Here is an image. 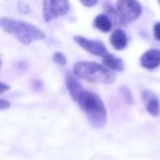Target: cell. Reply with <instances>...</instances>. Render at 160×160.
<instances>
[{"label": "cell", "instance_id": "1", "mask_svg": "<svg viewBox=\"0 0 160 160\" xmlns=\"http://www.w3.org/2000/svg\"><path fill=\"white\" fill-rule=\"evenodd\" d=\"M0 28L24 45H30L35 41L45 38V33L35 25L8 17L0 18Z\"/></svg>", "mask_w": 160, "mask_h": 160}, {"label": "cell", "instance_id": "2", "mask_svg": "<svg viewBox=\"0 0 160 160\" xmlns=\"http://www.w3.org/2000/svg\"><path fill=\"white\" fill-rule=\"evenodd\" d=\"M77 102L83 110L89 123L96 128H101L107 122V109L98 94L91 91L83 90L80 93Z\"/></svg>", "mask_w": 160, "mask_h": 160}, {"label": "cell", "instance_id": "3", "mask_svg": "<svg viewBox=\"0 0 160 160\" xmlns=\"http://www.w3.org/2000/svg\"><path fill=\"white\" fill-rule=\"evenodd\" d=\"M73 75L77 78L94 83H113L115 73L109 68L93 62H78L73 65Z\"/></svg>", "mask_w": 160, "mask_h": 160}, {"label": "cell", "instance_id": "4", "mask_svg": "<svg viewBox=\"0 0 160 160\" xmlns=\"http://www.w3.org/2000/svg\"><path fill=\"white\" fill-rule=\"evenodd\" d=\"M115 9L124 23L137 20L142 12V5L137 0H118Z\"/></svg>", "mask_w": 160, "mask_h": 160}, {"label": "cell", "instance_id": "5", "mask_svg": "<svg viewBox=\"0 0 160 160\" xmlns=\"http://www.w3.org/2000/svg\"><path fill=\"white\" fill-rule=\"evenodd\" d=\"M68 10V0H43V18L46 22L65 16Z\"/></svg>", "mask_w": 160, "mask_h": 160}, {"label": "cell", "instance_id": "6", "mask_svg": "<svg viewBox=\"0 0 160 160\" xmlns=\"http://www.w3.org/2000/svg\"><path fill=\"white\" fill-rule=\"evenodd\" d=\"M75 42L79 45L80 47H82L83 49H86L87 52H89L90 54L96 56H101L102 57L104 54H107V47L104 46L102 42L96 40H89L87 38L83 36H75L73 38Z\"/></svg>", "mask_w": 160, "mask_h": 160}, {"label": "cell", "instance_id": "7", "mask_svg": "<svg viewBox=\"0 0 160 160\" xmlns=\"http://www.w3.org/2000/svg\"><path fill=\"white\" fill-rule=\"evenodd\" d=\"M140 64L146 69H155L160 65V51L149 49L140 57Z\"/></svg>", "mask_w": 160, "mask_h": 160}, {"label": "cell", "instance_id": "8", "mask_svg": "<svg viewBox=\"0 0 160 160\" xmlns=\"http://www.w3.org/2000/svg\"><path fill=\"white\" fill-rule=\"evenodd\" d=\"M66 86H67V89H68L69 93H70L71 98H72V100L77 102L80 93L85 89H83V87L81 86V83L78 81V79L76 78L75 75H72V73H70V72L67 73Z\"/></svg>", "mask_w": 160, "mask_h": 160}, {"label": "cell", "instance_id": "9", "mask_svg": "<svg viewBox=\"0 0 160 160\" xmlns=\"http://www.w3.org/2000/svg\"><path fill=\"white\" fill-rule=\"evenodd\" d=\"M110 43L118 51H122L127 45V36L126 33L122 29H116L112 32L110 36Z\"/></svg>", "mask_w": 160, "mask_h": 160}, {"label": "cell", "instance_id": "10", "mask_svg": "<svg viewBox=\"0 0 160 160\" xmlns=\"http://www.w3.org/2000/svg\"><path fill=\"white\" fill-rule=\"evenodd\" d=\"M102 62L105 65V67L111 70L115 71H122L124 69V62L121 58L114 56L113 54H104L102 56Z\"/></svg>", "mask_w": 160, "mask_h": 160}, {"label": "cell", "instance_id": "11", "mask_svg": "<svg viewBox=\"0 0 160 160\" xmlns=\"http://www.w3.org/2000/svg\"><path fill=\"white\" fill-rule=\"evenodd\" d=\"M142 98L147 100V111L150 115L152 116H158L160 113V102L158 100V98L153 94H151L150 92L146 91L145 93H142Z\"/></svg>", "mask_w": 160, "mask_h": 160}, {"label": "cell", "instance_id": "12", "mask_svg": "<svg viewBox=\"0 0 160 160\" xmlns=\"http://www.w3.org/2000/svg\"><path fill=\"white\" fill-rule=\"evenodd\" d=\"M94 28H97L98 30H100L103 33H108L112 30V27H113V23H112L111 19L107 16V14H99V16L96 17L93 22Z\"/></svg>", "mask_w": 160, "mask_h": 160}, {"label": "cell", "instance_id": "13", "mask_svg": "<svg viewBox=\"0 0 160 160\" xmlns=\"http://www.w3.org/2000/svg\"><path fill=\"white\" fill-rule=\"evenodd\" d=\"M53 60L56 62V64L58 65H66L67 62V59H66V56L64 55L62 53H59V52H57V53H55L53 55Z\"/></svg>", "mask_w": 160, "mask_h": 160}, {"label": "cell", "instance_id": "14", "mask_svg": "<svg viewBox=\"0 0 160 160\" xmlns=\"http://www.w3.org/2000/svg\"><path fill=\"white\" fill-rule=\"evenodd\" d=\"M121 92H122V94H123V97H124L125 100H127V102L128 103H132L133 98H132V93H131V91H129L128 88L122 87L121 88Z\"/></svg>", "mask_w": 160, "mask_h": 160}, {"label": "cell", "instance_id": "15", "mask_svg": "<svg viewBox=\"0 0 160 160\" xmlns=\"http://www.w3.org/2000/svg\"><path fill=\"white\" fill-rule=\"evenodd\" d=\"M18 9H19V11L22 12V13H29V12H30L29 6H28L25 2H23V1H19V3H18Z\"/></svg>", "mask_w": 160, "mask_h": 160}, {"label": "cell", "instance_id": "16", "mask_svg": "<svg viewBox=\"0 0 160 160\" xmlns=\"http://www.w3.org/2000/svg\"><path fill=\"white\" fill-rule=\"evenodd\" d=\"M80 2L82 3L85 7H88V8H91V7H94L98 2V0H79Z\"/></svg>", "mask_w": 160, "mask_h": 160}, {"label": "cell", "instance_id": "17", "mask_svg": "<svg viewBox=\"0 0 160 160\" xmlns=\"http://www.w3.org/2000/svg\"><path fill=\"white\" fill-rule=\"evenodd\" d=\"M153 35L156 40L160 41V22H157L153 25Z\"/></svg>", "mask_w": 160, "mask_h": 160}, {"label": "cell", "instance_id": "18", "mask_svg": "<svg viewBox=\"0 0 160 160\" xmlns=\"http://www.w3.org/2000/svg\"><path fill=\"white\" fill-rule=\"evenodd\" d=\"M10 107V102L3 99H0V110H6Z\"/></svg>", "mask_w": 160, "mask_h": 160}, {"label": "cell", "instance_id": "19", "mask_svg": "<svg viewBox=\"0 0 160 160\" xmlns=\"http://www.w3.org/2000/svg\"><path fill=\"white\" fill-rule=\"evenodd\" d=\"M9 89H10V87L8 85H6V83H3V82H0V94L8 91Z\"/></svg>", "mask_w": 160, "mask_h": 160}, {"label": "cell", "instance_id": "20", "mask_svg": "<svg viewBox=\"0 0 160 160\" xmlns=\"http://www.w3.org/2000/svg\"><path fill=\"white\" fill-rule=\"evenodd\" d=\"M159 5H160V0H159Z\"/></svg>", "mask_w": 160, "mask_h": 160}, {"label": "cell", "instance_id": "21", "mask_svg": "<svg viewBox=\"0 0 160 160\" xmlns=\"http://www.w3.org/2000/svg\"><path fill=\"white\" fill-rule=\"evenodd\" d=\"M0 65H1V62H0Z\"/></svg>", "mask_w": 160, "mask_h": 160}]
</instances>
